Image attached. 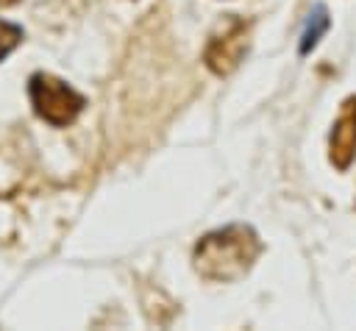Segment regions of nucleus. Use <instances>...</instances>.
I'll list each match as a JSON object with an SVG mask.
<instances>
[{
	"label": "nucleus",
	"mask_w": 356,
	"mask_h": 331,
	"mask_svg": "<svg viewBox=\"0 0 356 331\" xmlns=\"http://www.w3.org/2000/svg\"><path fill=\"white\" fill-rule=\"evenodd\" d=\"M261 253V242L250 225H225L206 234L195 245V270L209 281L242 278Z\"/></svg>",
	"instance_id": "obj_1"
},
{
	"label": "nucleus",
	"mask_w": 356,
	"mask_h": 331,
	"mask_svg": "<svg viewBox=\"0 0 356 331\" xmlns=\"http://www.w3.org/2000/svg\"><path fill=\"white\" fill-rule=\"evenodd\" d=\"M248 53V25L239 19H231L228 28H222V33L211 36V42L206 45V67L217 75H228L239 67L242 56Z\"/></svg>",
	"instance_id": "obj_3"
},
{
	"label": "nucleus",
	"mask_w": 356,
	"mask_h": 331,
	"mask_svg": "<svg viewBox=\"0 0 356 331\" xmlns=\"http://www.w3.org/2000/svg\"><path fill=\"white\" fill-rule=\"evenodd\" d=\"M325 31H328V11H325V6H314L309 11L306 22H303V31H300V45H298L300 56H306L309 50H314V45L323 39Z\"/></svg>",
	"instance_id": "obj_5"
},
{
	"label": "nucleus",
	"mask_w": 356,
	"mask_h": 331,
	"mask_svg": "<svg viewBox=\"0 0 356 331\" xmlns=\"http://www.w3.org/2000/svg\"><path fill=\"white\" fill-rule=\"evenodd\" d=\"M14 3H19V0H0V8H8V6H14Z\"/></svg>",
	"instance_id": "obj_7"
},
{
	"label": "nucleus",
	"mask_w": 356,
	"mask_h": 331,
	"mask_svg": "<svg viewBox=\"0 0 356 331\" xmlns=\"http://www.w3.org/2000/svg\"><path fill=\"white\" fill-rule=\"evenodd\" d=\"M19 42H22V28L14 25V22L0 19V61H3Z\"/></svg>",
	"instance_id": "obj_6"
},
{
	"label": "nucleus",
	"mask_w": 356,
	"mask_h": 331,
	"mask_svg": "<svg viewBox=\"0 0 356 331\" xmlns=\"http://www.w3.org/2000/svg\"><path fill=\"white\" fill-rule=\"evenodd\" d=\"M331 161L345 170L356 156V97H348L331 128Z\"/></svg>",
	"instance_id": "obj_4"
},
{
	"label": "nucleus",
	"mask_w": 356,
	"mask_h": 331,
	"mask_svg": "<svg viewBox=\"0 0 356 331\" xmlns=\"http://www.w3.org/2000/svg\"><path fill=\"white\" fill-rule=\"evenodd\" d=\"M28 97H31L33 111L44 122H50L56 128L70 125L81 114V108L86 106V100H83L81 92H75L67 81H61V78H56L50 72H33L31 75V81H28Z\"/></svg>",
	"instance_id": "obj_2"
}]
</instances>
